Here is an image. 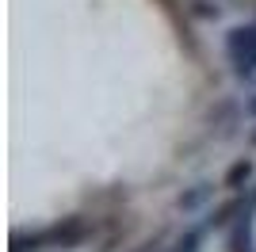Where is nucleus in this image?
Returning <instances> with one entry per match:
<instances>
[{
  "label": "nucleus",
  "mask_w": 256,
  "mask_h": 252,
  "mask_svg": "<svg viewBox=\"0 0 256 252\" xmlns=\"http://www.w3.org/2000/svg\"><path fill=\"white\" fill-rule=\"evenodd\" d=\"M230 252H256V241H252V210H245V214L230 226Z\"/></svg>",
  "instance_id": "20e7f679"
},
{
  "label": "nucleus",
  "mask_w": 256,
  "mask_h": 252,
  "mask_svg": "<svg viewBox=\"0 0 256 252\" xmlns=\"http://www.w3.org/2000/svg\"><path fill=\"white\" fill-rule=\"evenodd\" d=\"M245 115H248V118H256V92L245 100Z\"/></svg>",
  "instance_id": "9d476101"
},
{
  "label": "nucleus",
  "mask_w": 256,
  "mask_h": 252,
  "mask_svg": "<svg viewBox=\"0 0 256 252\" xmlns=\"http://www.w3.org/2000/svg\"><path fill=\"white\" fill-rule=\"evenodd\" d=\"M248 210V195H241V191H234L226 202H218V206L210 210V218H206V230H230L241 214ZM256 214V210H252Z\"/></svg>",
  "instance_id": "7ed1b4c3"
},
{
  "label": "nucleus",
  "mask_w": 256,
  "mask_h": 252,
  "mask_svg": "<svg viewBox=\"0 0 256 252\" xmlns=\"http://www.w3.org/2000/svg\"><path fill=\"white\" fill-rule=\"evenodd\" d=\"M226 58L234 65L237 80L256 76V23H237L226 31Z\"/></svg>",
  "instance_id": "f257e3e1"
},
{
  "label": "nucleus",
  "mask_w": 256,
  "mask_h": 252,
  "mask_svg": "<svg viewBox=\"0 0 256 252\" xmlns=\"http://www.w3.org/2000/svg\"><path fill=\"white\" fill-rule=\"evenodd\" d=\"M248 146L256 149V126H252V130H248Z\"/></svg>",
  "instance_id": "9b49d317"
},
{
  "label": "nucleus",
  "mask_w": 256,
  "mask_h": 252,
  "mask_svg": "<svg viewBox=\"0 0 256 252\" xmlns=\"http://www.w3.org/2000/svg\"><path fill=\"white\" fill-rule=\"evenodd\" d=\"M252 176H256L252 157H241V160H234V164H230V172L222 176V188H226V191H245Z\"/></svg>",
  "instance_id": "39448f33"
},
{
  "label": "nucleus",
  "mask_w": 256,
  "mask_h": 252,
  "mask_svg": "<svg viewBox=\"0 0 256 252\" xmlns=\"http://www.w3.org/2000/svg\"><path fill=\"white\" fill-rule=\"evenodd\" d=\"M206 226H192V230H184L180 237H176V244H172L168 252H199L203 248V241H206Z\"/></svg>",
  "instance_id": "0eeeda50"
},
{
  "label": "nucleus",
  "mask_w": 256,
  "mask_h": 252,
  "mask_svg": "<svg viewBox=\"0 0 256 252\" xmlns=\"http://www.w3.org/2000/svg\"><path fill=\"white\" fill-rule=\"evenodd\" d=\"M46 230H34V233H23L16 230L12 233V252H46Z\"/></svg>",
  "instance_id": "423d86ee"
},
{
  "label": "nucleus",
  "mask_w": 256,
  "mask_h": 252,
  "mask_svg": "<svg viewBox=\"0 0 256 252\" xmlns=\"http://www.w3.org/2000/svg\"><path fill=\"white\" fill-rule=\"evenodd\" d=\"M92 233H96V226H92L88 218H80V214H69V218L54 222V226H46V244H50V248L69 252V248H76V244H84Z\"/></svg>",
  "instance_id": "f03ea898"
},
{
  "label": "nucleus",
  "mask_w": 256,
  "mask_h": 252,
  "mask_svg": "<svg viewBox=\"0 0 256 252\" xmlns=\"http://www.w3.org/2000/svg\"><path fill=\"white\" fill-rule=\"evenodd\" d=\"M210 195H214V188H210V184H199V188L184 191L180 199H176V206H180V210H199L206 199H210Z\"/></svg>",
  "instance_id": "6e6552de"
},
{
  "label": "nucleus",
  "mask_w": 256,
  "mask_h": 252,
  "mask_svg": "<svg viewBox=\"0 0 256 252\" xmlns=\"http://www.w3.org/2000/svg\"><path fill=\"white\" fill-rule=\"evenodd\" d=\"M188 16H195V20H218L222 8L210 4V0H192V4H188Z\"/></svg>",
  "instance_id": "1a4fd4ad"
}]
</instances>
